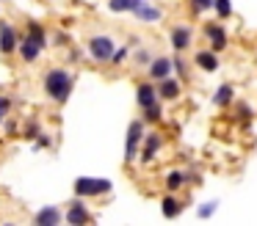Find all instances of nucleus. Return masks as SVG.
Listing matches in <instances>:
<instances>
[{
	"label": "nucleus",
	"instance_id": "nucleus-1",
	"mask_svg": "<svg viewBox=\"0 0 257 226\" xmlns=\"http://www.w3.org/2000/svg\"><path fill=\"white\" fill-rule=\"evenodd\" d=\"M72 86H75V77L64 66H53V69L45 72V94L53 102H67L69 94H72Z\"/></svg>",
	"mask_w": 257,
	"mask_h": 226
},
{
	"label": "nucleus",
	"instance_id": "nucleus-2",
	"mask_svg": "<svg viewBox=\"0 0 257 226\" xmlns=\"http://www.w3.org/2000/svg\"><path fill=\"white\" fill-rule=\"evenodd\" d=\"M111 190V182L100 179V176H78L75 179V193L80 198H89V196H102V193Z\"/></svg>",
	"mask_w": 257,
	"mask_h": 226
},
{
	"label": "nucleus",
	"instance_id": "nucleus-3",
	"mask_svg": "<svg viewBox=\"0 0 257 226\" xmlns=\"http://www.w3.org/2000/svg\"><path fill=\"white\" fill-rule=\"evenodd\" d=\"M144 135H147L144 119L130 121V127H127V141H124V160H136V154H139V146H141V141H144Z\"/></svg>",
	"mask_w": 257,
	"mask_h": 226
},
{
	"label": "nucleus",
	"instance_id": "nucleus-4",
	"mask_svg": "<svg viewBox=\"0 0 257 226\" xmlns=\"http://www.w3.org/2000/svg\"><path fill=\"white\" fill-rule=\"evenodd\" d=\"M89 55L97 61V64H102V61H111V55H113V50H116V44L111 42V36H94L89 42Z\"/></svg>",
	"mask_w": 257,
	"mask_h": 226
},
{
	"label": "nucleus",
	"instance_id": "nucleus-5",
	"mask_svg": "<svg viewBox=\"0 0 257 226\" xmlns=\"http://www.w3.org/2000/svg\"><path fill=\"white\" fill-rule=\"evenodd\" d=\"M17 47H20L17 28H14L12 22H0V53L12 55V53H17Z\"/></svg>",
	"mask_w": 257,
	"mask_h": 226
},
{
	"label": "nucleus",
	"instance_id": "nucleus-6",
	"mask_svg": "<svg viewBox=\"0 0 257 226\" xmlns=\"http://www.w3.org/2000/svg\"><path fill=\"white\" fill-rule=\"evenodd\" d=\"M64 220L67 223H72V226H80V223H91V212L86 209V204L80 201V198H75V201H69V207H67V212H64Z\"/></svg>",
	"mask_w": 257,
	"mask_h": 226
},
{
	"label": "nucleus",
	"instance_id": "nucleus-7",
	"mask_svg": "<svg viewBox=\"0 0 257 226\" xmlns=\"http://www.w3.org/2000/svg\"><path fill=\"white\" fill-rule=\"evenodd\" d=\"M169 39H172L174 53H185L191 47V42H194V31H191V25H174Z\"/></svg>",
	"mask_w": 257,
	"mask_h": 226
},
{
	"label": "nucleus",
	"instance_id": "nucleus-8",
	"mask_svg": "<svg viewBox=\"0 0 257 226\" xmlns=\"http://www.w3.org/2000/svg\"><path fill=\"white\" fill-rule=\"evenodd\" d=\"M163 146V135L161 132H147L144 141H141V163H152L155 154L161 152Z\"/></svg>",
	"mask_w": 257,
	"mask_h": 226
},
{
	"label": "nucleus",
	"instance_id": "nucleus-9",
	"mask_svg": "<svg viewBox=\"0 0 257 226\" xmlns=\"http://www.w3.org/2000/svg\"><path fill=\"white\" fill-rule=\"evenodd\" d=\"M205 36H207V42H210V50H216V53H221V50L227 47V28H224L221 22H207Z\"/></svg>",
	"mask_w": 257,
	"mask_h": 226
},
{
	"label": "nucleus",
	"instance_id": "nucleus-10",
	"mask_svg": "<svg viewBox=\"0 0 257 226\" xmlns=\"http://www.w3.org/2000/svg\"><path fill=\"white\" fill-rule=\"evenodd\" d=\"M174 72V58H169V55H161V58H152V64L147 66V75L152 77V80L161 83L163 77H169Z\"/></svg>",
	"mask_w": 257,
	"mask_h": 226
},
{
	"label": "nucleus",
	"instance_id": "nucleus-11",
	"mask_svg": "<svg viewBox=\"0 0 257 226\" xmlns=\"http://www.w3.org/2000/svg\"><path fill=\"white\" fill-rule=\"evenodd\" d=\"M42 50H45V47H42V44L36 42V39H31L28 33H25V36L20 39V47H17V53H20V58H23L25 64H34V61L42 55Z\"/></svg>",
	"mask_w": 257,
	"mask_h": 226
},
{
	"label": "nucleus",
	"instance_id": "nucleus-12",
	"mask_svg": "<svg viewBox=\"0 0 257 226\" xmlns=\"http://www.w3.org/2000/svg\"><path fill=\"white\" fill-rule=\"evenodd\" d=\"M64 220V212L58 207H53V204H47V207H42L39 212L34 215V223L36 226H58Z\"/></svg>",
	"mask_w": 257,
	"mask_h": 226
},
{
	"label": "nucleus",
	"instance_id": "nucleus-13",
	"mask_svg": "<svg viewBox=\"0 0 257 226\" xmlns=\"http://www.w3.org/2000/svg\"><path fill=\"white\" fill-rule=\"evenodd\" d=\"M130 14H133L136 20H141V22H158L163 17L161 9H155V6L147 3V0H139V3L133 6V11H130Z\"/></svg>",
	"mask_w": 257,
	"mask_h": 226
},
{
	"label": "nucleus",
	"instance_id": "nucleus-14",
	"mask_svg": "<svg viewBox=\"0 0 257 226\" xmlns=\"http://www.w3.org/2000/svg\"><path fill=\"white\" fill-rule=\"evenodd\" d=\"M158 88L152 86V83H139V88H136V102H139V108L144 110V108H150V105H155L158 102Z\"/></svg>",
	"mask_w": 257,
	"mask_h": 226
},
{
	"label": "nucleus",
	"instance_id": "nucleus-15",
	"mask_svg": "<svg viewBox=\"0 0 257 226\" xmlns=\"http://www.w3.org/2000/svg\"><path fill=\"white\" fill-rule=\"evenodd\" d=\"M180 91H183V86H180L177 77H163L161 86H158V94H161V99H169V102H174V99L180 97Z\"/></svg>",
	"mask_w": 257,
	"mask_h": 226
},
{
	"label": "nucleus",
	"instance_id": "nucleus-16",
	"mask_svg": "<svg viewBox=\"0 0 257 226\" xmlns=\"http://www.w3.org/2000/svg\"><path fill=\"white\" fill-rule=\"evenodd\" d=\"M194 64L199 66L202 72H216V69H218V55H216V50H199V53L194 55Z\"/></svg>",
	"mask_w": 257,
	"mask_h": 226
},
{
	"label": "nucleus",
	"instance_id": "nucleus-17",
	"mask_svg": "<svg viewBox=\"0 0 257 226\" xmlns=\"http://www.w3.org/2000/svg\"><path fill=\"white\" fill-rule=\"evenodd\" d=\"M235 102V86L232 83H224V86L216 88V94H213V105L216 108H227V105Z\"/></svg>",
	"mask_w": 257,
	"mask_h": 226
},
{
	"label": "nucleus",
	"instance_id": "nucleus-18",
	"mask_svg": "<svg viewBox=\"0 0 257 226\" xmlns=\"http://www.w3.org/2000/svg\"><path fill=\"white\" fill-rule=\"evenodd\" d=\"M161 212H163V218H177V215L183 212V201L169 193V196H163V201H161Z\"/></svg>",
	"mask_w": 257,
	"mask_h": 226
},
{
	"label": "nucleus",
	"instance_id": "nucleus-19",
	"mask_svg": "<svg viewBox=\"0 0 257 226\" xmlns=\"http://www.w3.org/2000/svg\"><path fill=\"white\" fill-rule=\"evenodd\" d=\"M185 182H188V174H183V171H169L166 179H163V185H166L169 193H174V190H180Z\"/></svg>",
	"mask_w": 257,
	"mask_h": 226
},
{
	"label": "nucleus",
	"instance_id": "nucleus-20",
	"mask_svg": "<svg viewBox=\"0 0 257 226\" xmlns=\"http://www.w3.org/2000/svg\"><path fill=\"white\" fill-rule=\"evenodd\" d=\"M161 119H163V108L158 102L150 105V108H144V121H147V124H158Z\"/></svg>",
	"mask_w": 257,
	"mask_h": 226
},
{
	"label": "nucleus",
	"instance_id": "nucleus-21",
	"mask_svg": "<svg viewBox=\"0 0 257 226\" xmlns=\"http://www.w3.org/2000/svg\"><path fill=\"white\" fill-rule=\"evenodd\" d=\"M28 36H31V39H36V42H39L42 47L47 44V33H45V28H42L39 22H28Z\"/></svg>",
	"mask_w": 257,
	"mask_h": 226
},
{
	"label": "nucleus",
	"instance_id": "nucleus-22",
	"mask_svg": "<svg viewBox=\"0 0 257 226\" xmlns=\"http://www.w3.org/2000/svg\"><path fill=\"white\" fill-rule=\"evenodd\" d=\"M136 3H139V0H108V9H111L113 14H122V11H133Z\"/></svg>",
	"mask_w": 257,
	"mask_h": 226
},
{
	"label": "nucleus",
	"instance_id": "nucleus-23",
	"mask_svg": "<svg viewBox=\"0 0 257 226\" xmlns=\"http://www.w3.org/2000/svg\"><path fill=\"white\" fill-rule=\"evenodd\" d=\"M213 11H216L221 20H227V17H232V3H229V0H213Z\"/></svg>",
	"mask_w": 257,
	"mask_h": 226
},
{
	"label": "nucleus",
	"instance_id": "nucleus-24",
	"mask_svg": "<svg viewBox=\"0 0 257 226\" xmlns=\"http://www.w3.org/2000/svg\"><path fill=\"white\" fill-rule=\"evenodd\" d=\"M188 69H191V66L183 61V53H177V55H174V72H177V75L183 77V80H188V77H191V72H188Z\"/></svg>",
	"mask_w": 257,
	"mask_h": 226
},
{
	"label": "nucleus",
	"instance_id": "nucleus-25",
	"mask_svg": "<svg viewBox=\"0 0 257 226\" xmlns=\"http://www.w3.org/2000/svg\"><path fill=\"white\" fill-rule=\"evenodd\" d=\"M235 116H238V119L243 121V124H249L251 116H254V110H251L246 102H238V105H235Z\"/></svg>",
	"mask_w": 257,
	"mask_h": 226
},
{
	"label": "nucleus",
	"instance_id": "nucleus-26",
	"mask_svg": "<svg viewBox=\"0 0 257 226\" xmlns=\"http://www.w3.org/2000/svg\"><path fill=\"white\" fill-rule=\"evenodd\" d=\"M213 9V0H191V14H205Z\"/></svg>",
	"mask_w": 257,
	"mask_h": 226
},
{
	"label": "nucleus",
	"instance_id": "nucleus-27",
	"mask_svg": "<svg viewBox=\"0 0 257 226\" xmlns=\"http://www.w3.org/2000/svg\"><path fill=\"white\" fill-rule=\"evenodd\" d=\"M216 209H218V201H205L196 209V215H199V218H210V215H216Z\"/></svg>",
	"mask_w": 257,
	"mask_h": 226
},
{
	"label": "nucleus",
	"instance_id": "nucleus-28",
	"mask_svg": "<svg viewBox=\"0 0 257 226\" xmlns=\"http://www.w3.org/2000/svg\"><path fill=\"white\" fill-rule=\"evenodd\" d=\"M127 55H130V47H127V44H122V47H116V50H113L111 64H122V61L127 58Z\"/></svg>",
	"mask_w": 257,
	"mask_h": 226
},
{
	"label": "nucleus",
	"instance_id": "nucleus-29",
	"mask_svg": "<svg viewBox=\"0 0 257 226\" xmlns=\"http://www.w3.org/2000/svg\"><path fill=\"white\" fill-rule=\"evenodd\" d=\"M9 110H12V99H9V97H0V124L6 121Z\"/></svg>",
	"mask_w": 257,
	"mask_h": 226
},
{
	"label": "nucleus",
	"instance_id": "nucleus-30",
	"mask_svg": "<svg viewBox=\"0 0 257 226\" xmlns=\"http://www.w3.org/2000/svg\"><path fill=\"white\" fill-rule=\"evenodd\" d=\"M136 64H139V66H150L152 64V53H150V50H139V53H136Z\"/></svg>",
	"mask_w": 257,
	"mask_h": 226
},
{
	"label": "nucleus",
	"instance_id": "nucleus-31",
	"mask_svg": "<svg viewBox=\"0 0 257 226\" xmlns=\"http://www.w3.org/2000/svg\"><path fill=\"white\" fill-rule=\"evenodd\" d=\"M50 146H53V138L47 132H39L36 135V149H50Z\"/></svg>",
	"mask_w": 257,
	"mask_h": 226
},
{
	"label": "nucleus",
	"instance_id": "nucleus-32",
	"mask_svg": "<svg viewBox=\"0 0 257 226\" xmlns=\"http://www.w3.org/2000/svg\"><path fill=\"white\" fill-rule=\"evenodd\" d=\"M39 121H34V119H31L28 121V127H25V138H36V135H39Z\"/></svg>",
	"mask_w": 257,
	"mask_h": 226
},
{
	"label": "nucleus",
	"instance_id": "nucleus-33",
	"mask_svg": "<svg viewBox=\"0 0 257 226\" xmlns=\"http://www.w3.org/2000/svg\"><path fill=\"white\" fill-rule=\"evenodd\" d=\"M3 127H6L9 135H12V132H17V121H14V119H6V121H3Z\"/></svg>",
	"mask_w": 257,
	"mask_h": 226
}]
</instances>
